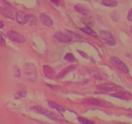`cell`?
<instances>
[{
    "label": "cell",
    "instance_id": "22",
    "mask_svg": "<svg viewBox=\"0 0 132 124\" xmlns=\"http://www.w3.org/2000/svg\"><path fill=\"white\" fill-rule=\"evenodd\" d=\"M77 120L81 124H95V123L93 121L88 120V119L85 118L78 117L77 118Z\"/></svg>",
    "mask_w": 132,
    "mask_h": 124
},
{
    "label": "cell",
    "instance_id": "9",
    "mask_svg": "<svg viewBox=\"0 0 132 124\" xmlns=\"http://www.w3.org/2000/svg\"><path fill=\"white\" fill-rule=\"evenodd\" d=\"M15 19L17 22L21 25H24L27 23V19H28V14H26L21 10H18L15 13Z\"/></svg>",
    "mask_w": 132,
    "mask_h": 124
},
{
    "label": "cell",
    "instance_id": "23",
    "mask_svg": "<svg viewBox=\"0 0 132 124\" xmlns=\"http://www.w3.org/2000/svg\"><path fill=\"white\" fill-rule=\"evenodd\" d=\"M5 45V36L3 33L0 32V45Z\"/></svg>",
    "mask_w": 132,
    "mask_h": 124
},
{
    "label": "cell",
    "instance_id": "16",
    "mask_svg": "<svg viewBox=\"0 0 132 124\" xmlns=\"http://www.w3.org/2000/svg\"><path fill=\"white\" fill-rule=\"evenodd\" d=\"M43 69L45 75L47 78H53L55 76V72H54V71L52 67H49L48 65H44Z\"/></svg>",
    "mask_w": 132,
    "mask_h": 124
},
{
    "label": "cell",
    "instance_id": "4",
    "mask_svg": "<svg viewBox=\"0 0 132 124\" xmlns=\"http://www.w3.org/2000/svg\"><path fill=\"white\" fill-rule=\"evenodd\" d=\"M97 89L99 90H102L107 92H118L120 90H122L123 88L121 86L116 85L114 83H105L99 84L96 87Z\"/></svg>",
    "mask_w": 132,
    "mask_h": 124
},
{
    "label": "cell",
    "instance_id": "11",
    "mask_svg": "<svg viewBox=\"0 0 132 124\" xmlns=\"http://www.w3.org/2000/svg\"><path fill=\"white\" fill-rule=\"evenodd\" d=\"M54 37L59 41H60L61 43H70L72 41V38L70 37H69L68 36L66 35L65 34L61 32H57L55 34V35H54Z\"/></svg>",
    "mask_w": 132,
    "mask_h": 124
},
{
    "label": "cell",
    "instance_id": "1",
    "mask_svg": "<svg viewBox=\"0 0 132 124\" xmlns=\"http://www.w3.org/2000/svg\"><path fill=\"white\" fill-rule=\"evenodd\" d=\"M31 109L33 111H34L36 113L40 114L41 115H43V116H46V117L48 118L50 120H53L54 121H56V122H63V119L59 115H58L57 114H55L54 112H51V111H48V110L46 109L44 107H41L39 105H34L32 106Z\"/></svg>",
    "mask_w": 132,
    "mask_h": 124
},
{
    "label": "cell",
    "instance_id": "15",
    "mask_svg": "<svg viewBox=\"0 0 132 124\" xmlns=\"http://www.w3.org/2000/svg\"><path fill=\"white\" fill-rule=\"evenodd\" d=\"M75 10L83 16H87L89 13V10L82 4H77L74 6Z\"/></svg>",
    "mask_w": 132,
    "mask_h": 124
},
{
    "label": "cell",
    "instance_id": "8",
    "mask_svg": "<svg viewBox=\"0 0 132 124\" xmlns=\"http://www.w3.org/2000/svg\"><path fill=\"white\" fill-rule=\"evenodd\" d=\"M110 62L114 66H116L119 70H120L121 71H122L123 73L125 74H128L129 72V70L127 66L119 59L117 57L113 56L110 58Z\"/></svg>",
    "mask_w": 132,
    "mask_h": 124
},
{
    "label": "cell",
    "instance_id": "2",
    "mask_svg": "<svg viewBox=\"0 0 132 124\" xmlns=\"http://www.w3.org/2000/svg\"><path fill=\"white\" fill-rule=\"evenodd\" d=\"M24 74L28 80L30 81H35L37 76L36 67L32 63H27L24 66Z\"/></svg>",
    "mask_w": 132,
    "mask_h": 124
},
{
    "label": "cell",
    "instance_id": "29",
    "mask_svg": "<svg viewBox=\"0 0 132 124\" xmlns=\"http://www.w3.org/2000/svg\"><path fill=\"white\" fill-rule=\"evenodd\" d=\"M131 32L132 33V26H131Z\"/></svg>",
    "mask_w": 132,
    "mask_h": 124
},
{
    "label": "cell",
    "instance_id": "5",
    "mask_svg": "<svg viewBox=\"0 0 132 124\" xmlns=\"http://www.w3.org/2000/svg\"><path fill=\"white\" fill-rule=\"evenodd\" d=\"M99 36L104 41L106 44L110 46H114L116 44V40L113 37V34L108 30H100L99 31Z\"/></svg>",
    "mask_w": 132,
    "mask_h": 124
},
{
    "label": "cell",
    "instance_id": "18",
    "mask_svg": "<svg viewBox=\"0 0 132 124\" xmlns=\"http://www.w3.org/2000/svg\"><path fill=\"white\" fill-rule=\"evenodd\" d=\"M101 4L108 7H115L118 5L117 0H102Z\"/></svg>",
    "mask_w": 132,
    "mask_h": 124
},
{
    "label": "cell",
    "instance_id": "21",
    "mask_svg": "<svg viewBox=\"0 0 132 124\" xmlns=\"http://www.w3.org/2000/svg\"><path fill=\"white\" fill-rule=\"evenodd\" d=\"M64 59L66 61L69 62H74L76 61V58H75V56L72 53H67V54H66V55L64 57Z\"/></svg>",
    "mask_w": 132,
    "mask_h": 124
},
{
    "label": "cell",
    "instance_id": "17",
    "mask_svg": "<svg viewBox=\"0 0 132 124\" xmlns=\"http://www.w3.org/2000/svg\"><path fill=\"white\" fill-rule=\"evenodd\" d=\"M76 68V67L75 65L69 66V67H67V68H65L64 69H63V71H62L59 74H58L57 78H62L64 77L66 74H68L69 72H72V71H74Z\"/></svg>",
    "mask_w": 132,
    "mask_h": 124
},
{
    "label": "cell",
    "instance_id": "14",
    "mask_svg": "<svg viewBox=\"0 0 132 124\" xmlns=\"http://www.w3.org/2000/svg\"><path fill=\"white\" fill-rule=\"evenodd\" d=\"M48 105L49 107H50L52 109H55L58 112H64L66 111L64 107L59 105L58 103H55V102H53V101H48Z\"/></svg>",
    "mask_w": 132,
    "mask_h": 124
},
{
    "label": "cell",
    "instance_id": "19",
    "mask_svg": "<svg viewBox=\"0 0 132 124\" xmlns=\"http://www.w3.org/2000/svg\"><path fill=\"white\" fill-rule=\"evenodd\" d=\"M81 30H82V32H85V33L87 34L90 35V36H92V37H95V38H97L98 36L96 32H95L94 30H93L90 27H84V28H81Z\"/></svg>",
    "mask_w": 132,
    "mask_h": 124
},
{
    "label": "cell",
    "instance_id": "28",
    "mask_svg": "<svg viewBox=\"0 0 132 124\" xmlns=\"http://www.w3.org/2000/svg\"><path fill=\"white\" fill-rule=\"evenodd\" d=\"M128 116H129V117L131 118H132V114H130V115H128Z\"/></svg>",
    "mask_w": 132,
    "mask_h": 124
},
{
    "label": "cell",
    "instance_id": "6",
    "mask_svg": "<svg viewBox=\"0 0 132 124\" xmlns=\"http://www.w3.org/2000/svg\"><path fill=\"white\" fill-rule=\"evenodd\" d=\"M5 3V6H0V13L5 18H9L10 19H14V9L8 3L5 1H3Z\"/></svg>",
    "mask_w": 132,
    "mask_h": 124
},
{
    "label": "cell",
    "instance_id": "30",
    "mask_svg": "<svg viewBox=\"0 0 132 124\" xmlns=\"http://www.w3.org/2000/svg\"></svg>",
    "mask_w": 132,
    "mask_h": 124
},
{
    "label": "cell",
    "instance_id": "12",
    "mask_svg": "<svg viewBox=\"0 0 132 124\" xmlns=\"http://www.w3.org/2000/svg\"><path fill=\"white\" fill-rule=\"evenodd\" d=\"M81 21L83 25H85L87 27H92L95 25V21L92 17L88 16H83L81 17Z\"/></svg>",
    "mask_w": 132,
    "mask_h": 124
},
{
    "label": "cell",
    "instance_id": "7",
    "mask_svg": "<svg viewBox=\"0 0 132 124\" xmlns=\"http://www.w3.org/2000/svg\"><path fill=\"white\" fill-rule=\"evenodd\" d=\"M6 37L11 41L15 43H24L26 41L25 38L23 37V35L15 32V31H8L7 33H6Z\"/></svg>",
    "mask_w": 132,
    "mask_h": 124
},
{
    "label": "cell",
    "instance_id": "3",
    "mask_svg": "<svg viewBox=\"0 0 132 124\" xmlns=\"http://www.w3.org/2000/svg\"><path fill=\"white\" fill-rule=\"evenodd\" d=\"M84 103L86 104H90V105H94L101 106V107H113V104L112 103L107 101L103 100V99H98V98H85L82 101Z\"/></svg>",
    "mask_w": 132,
    "mask_h": 124
},
{
    "label": "cell",
    "instance_id": "25",
    "mask_svg": "<svg viewBox=\"0 0 132 124\" xmlns=\"http://www.w3.org/2000/svg\"><path fill=\"white\" fill-rule=\"evenodd\" d=\"M128 19L130 21H132V9L129 11L128 14Z\"/></svg>",
    "mask_w": 132,
    "mask_h": 124
},
{
    "label": "cell",
    "instance_id": "27",
    "mask_svg": "<svg viewBox=\"0 0 132 124\" xmlns=\"http://www.w3.org/2000/svg\"><path fill=\"white\" fill-rule=\"evenodd\" d=\"M4 26V23L2 21H0V28H3Z\"/></svg>",
    "mask_w": 132,
    "mask_h": 124
},
{
    "label": "cell",
    "instance_id": "20",
    "mask_svg": "<svg viewBox=\"0 0 132 124\" xmlns=\"http://www.w3.org/2000/svg\"><path fill=\"white\" fill-rule=\"evenodd\" d=\"M27 23H29L30 25H36L37 23V19L32 14H28Z\"/></svg>",
    "mask_w": 132,
    "mask_h": 124
},
{
    "label": "cell",
    "instance_id": "26",
    "mask_svg": "<svg viewBox=\"0 0 132 124\" xmlns=\"http://www.w3.org/2000/svg\"><path fill=\"white\" fill-rule=\"evenodd\" d=\"M50 1L52 3H54L56 4V5H58L59 3V2H60V0H50Z\"/></svg>",
    "mask_w": 132,
    "mask_h": 124
},
{
    "label": "cell",
    "instance_id": "10",
    "mask_svg": "<svg viewBox=\"0 0 132 124\" xmlns=\"http://www.w3.org/2000/svg\"><path fill=\"white\" fill-rule=\"evenodd\" d=\"M39 20L46 27H52L53 25V21L50 17L45 13H41L39 15Z\"/></svg>",
    "mask_w": 132,
    "mask_h": 124
},
{
    "label": "cell",
    "instance_id": "24",
    "mask_svg": "<svg viewBox=\"0 0 132 124\" xmlns=\"http://www.w3.org/2000/svg\"><path fill=\"white\" fill-rule=\"evenodd\" d=\"M77 50L78 51L79 54L80 55H81L82 57H83V58H87V59H88V58H89L88 54H86V53H85V52L82 51V50Z\"/></svg>",
    "mask_w": 132,
    "mask_h": 124
},
{
    "label": "cell",
    "instance_id": "13",
    "mask_svg": "<svg viewBox=\"0 0 132 124\" xmlns=\"http://www.w3.org/2000/svg\"><path fill=\"white\" fill-rule=\"evenodd\" d=\"M111 96L115 98H119V99H126L130 98L131 96V94H130L128 92L126 91H122V90H120V91L117 92L116 94H111Z\"/></svg>",
    "mask_w": 132,
    "mask_h": 124
}]
</instances>
